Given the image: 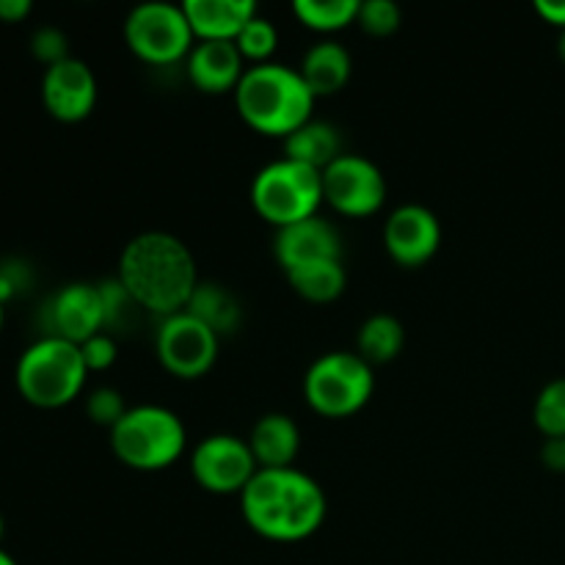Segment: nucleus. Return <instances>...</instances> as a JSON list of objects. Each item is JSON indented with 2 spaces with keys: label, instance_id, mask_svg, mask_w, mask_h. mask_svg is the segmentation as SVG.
<instances>
[{
  "label": "nucleus",
  "instance_id": "nucleus-1",
  "mask_svg": "<svg viewBox=\"0 0 565 565\" xmlns=\"http://www.w3.org/2000/svg\"><path fill=\"white\" fill-rule=\"evenodd\" d=\"M116 279L138 309L171 318L191 301L199 270L191 248L180 237L169 232H141L121 248Z\"/></svg>",
  "mask_w": 565,
  "mask_h": 565
},
{
  "label": "nucleus",
  "instance_id": "nucleus-5",
  "mask_svg": "<svg viewBox=\"0 0 565 565\" xmlns=\"http://www.w3.org/2000/svg\"><path fill=\"white\" fill-rule=\"evenodd\" d=\"M185 425L171 408L136 406L110 428V450L138 472L169 469L185 452Z\"/></svg>",
  "mask_w": 565,
  "mask_h": 565
},
{
  "label": "nucleus",
  "instance_id": "nucleus-34",
  "mask_svg": "<svg viewBox=\"0 0 565 565\" xmlns=\"http://www.w3.org/2000/svg\"><path fill=\"white\" fill-rule=\"evenodd\" d=\"M0 565H17V563H14V557L9 555V552L0 550Z\"/></svg>",
  "mask_w": 565,
  "mask_h": 565
},
{
  "label": "nucleus",
  "instance_id": "nucleus-9",
  "mask_svg": "<svg viewBox=\"0 0 565 565\" xmlns=\"http://www.w3.org/2000/svg\"><path fill=\"white\" fill-rule=\"evenodd\" d=\"M218 345L221 337L188 312L160 320L158 337H154L160 364L182 381L207 375L218 359Z\"/></svg>",
  "mask_w": 565,
  "mask_h": 565
},
{
  "label": "nucleus",
  "instance_id": "nucleus-19",
  "mask_svg": "<svg viewBox=\"0 0 565 565\" xmlns=\"http://www.w3.org/2000/svg\"><path fill=\"white\" fill-rule=\"evenodd\" d=\"M298 72H301V77L307 81V86L312 88L315 97H331V94L342 92L345 83L351 81V50H348L345 44L334 42V39L315 42L312 47L303 53Z\"/></svg>",
  "mask_w": 565,
  "mask_h": 565
},
{
  "label": "nucleus",
  "instance_id": "nucleus-18",
  "mask_svg": "<svg viewBox=\"0 0 565 565\" xmlns=\"http://www.w3.org/2000/svg\"><path fill=\"white\" fill-rule=\"evenodd\" d=\"M246 441L259 469H287L301 450V430L287 414H265L254 423Z\"/></svg>",
  "mask_w": 565,
  "mask_h": 565
},
{
  "label": "nucleus",
  "instance_id": "nucleus-14",
  "mask_svg": "<svg viewBox=\"0 0 565 565\" xmlns=\"http://www.w3.org/2000/svg\"><path fill=\"white\" fill-rule=\"evenodd\" d=\"M50 337L83 345L94 334L105 331V301L99 285L72 281L64 285L47 303Z\"/></svg>",
  "mask_w": 565,
  "mask_h": 565
},
{
  "label": "nucleus",
  "instance_id": "nucleus-35",
  "mask_svg": "<svg viewBox=\"0 0 565 565\" xmlns=\"http://www.w3.org/2000/svg\"><path fill=\"white\" fill-rule=\"evenodd\" d=\"M557 53H561V58L565 61V31H561V39H557Z\"/></svg>",
  "mask_w": 565,
  "mask_h": 565
},
{
  "label": "nucleus",
  "instance_id": "nucleus-4",
  "mask_svg": "<svg viewBox=\"0 0 565 565\" xmlns=\"http://www.w3.org/2000/svg\"><path fill=\"white\" fill-rule=\"evenodd\" d=\"M86 375L81 345L50 334L28 345L14 370L17 390L36 408L70 406L86 386Z\"/></svg>",
  "mask_w": 565,
  "mask_h": 565
},
{
  "label": "nucleus",
  "instance_id": "nucleus-6",
  "mask_svg": "<svg viewBox=\"0 0 565 565\" xmlns=\"http://www.w3.org/2000/svg\"><path fill=\"white\" fill-rule=\"evenodd\" d=\"M252 204L276 230L312 218L323 204V171L290 158L274 160L254 177Z\"/></svg>",
  "mask_w": 565,
  "mask_h": 565
},
{
  "label": "nucleus",
  "instance_id": "nucleus-7",
  "mask_svg": "<svg viewBox=\"0 0 565 565\" xmlns=\"http://www.w3.org/2000/svg\"><path fill=\"white\" fill-rule=\"evenodd\" d=\"M375 390L373 367L359 353L331 351L303 375V397L320 417L342 419L362 412Z\"/></svg>",
  "mask_w": 565,
  "mask_h": 565
},
{
  "label": "nucleus",
  "instance_id": "nucleus-12",
  "mask_svg": "<svg viewBox=\"0 0 565 565\" xmlns=\"http://www.w3.org/2000/svg\"><path fill=\"white\" fill-rule=\"evenodd\" d=\"M42 103L53 119L64 125L83 121L97 105V77L81 58H64L42 75Z\"/></svg>",
  "mask_w": 565,
  "mask_h": 565
},
{
  "label": "nucleus",
  "instance_id": "nucleus-30",
  "mask_svg": "<svg viewBox=\"0 0 565 565\" xmlns=\"http://www.w3.org/2000/svg\"><path fill=\"white\" fill-rule=\"evenodd\" d=\"M81 353L88 373H103V370L114 367L116 356H119V348H116V340L108 334V331H99V334H94L92 340L83 342Z\"/></svg>",
  "mask_w": 565,
  "mask_h": 565
},
{
  "label": "nucleus",
  "instance_id": "nucleus-22",
  "mask_svg": "<svg viewBox=\"0 0 565 565\" xmlns=\"http://www.w3.org/2000/svg\"><path fill=\"white\" fill-rule=\"evenodd\" d=\"M292 290L312 303H331L345 292L348 270L342 259H323V263L303 265V268L285 274Z\"/></svg>",
  "mask_w": 565,
  "mask_h": 565
},
{
  "label": "nucleus",
  "instance_id": "nucleus-3",
  "mask_svg": "<svg viewBox=\"0 0 565 565\" xmlns=\"http://www.w3.org/2000/svg\"><path fill=\"white\" fill-rule=\"evenodd\" d=\"M315 103L318 97L301 72L276 61L246 66L235 88L237 114L263 136L287 138L296 132L298 127L312 121Z\"/></svg>",
  "mask_w": 565,
  "mask_h": 565
},
{
  "label": "nucleus",
  "instance_id": "nucleus-20",
  "mask_svg": "<svg viewBox=\"0 0 565 565\" xmlns=\"http://www.w3.org/2000/svg\"><path fill=\"white\" fill-rule=\"evenodd\" d=\"M342 154L340 130L329 121H307L296 132L285 138V158L296 163L312 166V169L326 171Z\"/></svg>",
  "mask_w": 565,
  "mask_h": 565
},
{
  "label": "nucleus",
  "instance_id": "nucleus-24",
  "mask_svg": "<svg viewBox=\"0 0 565 565\" xmlns=\"http://www.w3.org/2000/svg\"><path fill=\"white\" fill-rule=\"evenodd\" d=\"M292 14L318 33H334L356 22L359 0H296Z\"/></svg>",
  "mask_w": 565,
  "mask_h": 565
},
{
  "label": "nucleus",
  "instance_id": "nucleus-29",
  "mask_svg": "<svg viewBox=\"0 0 565 565\" xmlns=\"http://www.w3.org/2000/svg\"><path fill=\"white\" fill-rule=\"evenodd\" d=\"M31 53H33V58L42 61L44 70H47V66H53V64H58V61L70 58L64 31H58V28H50V25L33 31Z\"/></svg>",
  "mask_w": 565,
  "mask_h": 565
},
{
  "label": "nucleus",
  "instance_id": "nucleus-27",
  "mask_svg": "<svg viewBox=\"0 0 565 565\" xmlns=\"http://www.w3.org/2000/svg\"><path fill=\"white\" fill-rule=\"evenodd\" d=\"M401 6L392 0H364L359 3V28L370 36H392L401 28Z\"/></svg>",
  "mask_w": 565,
  "mask_h": 565
},
{
  "label": "nucleus",
  "instance_id": "nucleus-15",
  "mask_svg": "<svg viewBox=\"0 0 565 565\" xmlns=\"http://www.w3.org/2000/svg\"><path fill=\"white\" fill-rule=\"evenodd\" d=\"M274 254L281 270L290 274V270L323 263V259H342V237L334 224L312 215V218L298 221L285 230H276Z\"/></svg>",
  "mask_w": 565,
  "mask_h": 565
},
{
  "label": "nucleus",
  "instance_id": "nucleus-16",
  "mask_svg": "<svg viewBox=\"0 0 565 565\" xmlns=\"http://www.w3.org/2000/svg\"><path fill=\"white\" fill-rule=\"evenodd\" d=\"M188 77L204 94L235 92L246 72V58L235 42L226 39H202L188 53Z\"/></svg>",
  "mask_w": 565,
  "mask_h": 565
},
{
  "label": "nucleus",
  "instance_id": "nucleus-13",
  "mask_svg": "<svg viewBox=\"0 0 565 565\" xmlns=\"http://www.w3.org/2000/svg\"><path fill=\"white\" fill-rule=\"evenodd\" d=\"M441 246V224L423 204H401L384 224V248L403 268H419Z\"/></svg>",
  "mask_w": 565,
  "mask_h": 565
},
{
  "label": "nucleus",
  "instance_id": "nucleus-31",
  "mask_svg": "<svg viewBox=\"0 0 565 565\" xmlns=\"http://www.w3.org/2000/svg\"><path fill=\"white\" fill-rule=\"evenodd\" d=\"M535 11L541 14V20L565 31V0H539Z\"/></svg>",
  "mask_w": 565,
  "mask_h": 565
},
{
  "label": "nucleus",
  "instance_id": "nucleus-33",
  "mask_svg": "<svg viewBox=\"0 0 565 565\" xmlns=\"http://www.w3.org/2000/svg\"><path fill=\"white\" fill-rule=\"evenodd\" d=\"M544 463L555 472H565V439H546Z\"/></svg>",
  "mask_w": 565,
  "mask_h": 565
},
{
  "label": "nucleus",
  "instance_id": "nucleus-10",
  "mask_svg": "<svg viewBox=\"0 0 565 565\" xmlns=\"http://www.w3.org/2000/svg\"><path fill=\"white\" fill-rule=\"evenodd\" d=\"M323 202L348 218H367L386 202V180L364 154L342 152L323 171Z\"/></svg>",
  "mask_w": 565,
  "mask_h": 565
},
{
  "label": "nucleus",
  "instance_id": "nucleus-11",
  "mask_svg": "<svg viewBox=\"0 0 565 565\" xmlns=\"http://www.w3.org/2000/svg\"><path fill=\"white\" fill-rule=\"evenodd\" d=\"M191 472L204 491L226 497L243 494L259 467L248 441L232 434H215L196 445L191 456Z\"/></svg>",
  "mask_w": 565,
  "mask_h": 565
},
{
  "label": "nucleus",
  "instance_id": "nucleus-32",
  "mask_svg": "<svg viewBox=\"0 0 565 565\" xmlns=\"http://www.w3.org/2000/svg\"><path fill=\"white\" fill-rule=\"evenodd\" d=\"M31 11V0H0V22H22Z\"/></svg>",
  "mask_w": 565,
  "mask_h": 565
},
{
  "label": "nucleus",
  "instance_id": "nucleus-8",
  "mask_svg": "<svg viewBox=\"0 0 565 565\" xmlns=\"http://www.w3.org/2000/svg\"><path fill=\"white\" fill-rule=\"evenodd\" d=\"M193 31L182 6L152 0L127 14L125 42L147 64H174L193 50Z\"/></svg>",
  "mask_w": 565,
  "mask_h": 565
},
{
  "label": "nucleus",
  "instance_id": "nucleus-37",
  "mask_svg": "<svg viewBox=\"0 0 565 565\" xmlns=\"http://www.w3.org/2000/svg\"><path fill=\"white\" fill-rule=\"evenodd\" d=\"M0 539H3V516H0Z\"/></svg>",
  "mask_w": 565,
  "mask_h": 565
},
{
  "label": "nucleus",
  "instance_id": "nucleus-25",
  "mask_svg": "<svg viewBox=\"0 0 565 565\" xmlns=\"http://www.w3.org/2000/svg\"><path fill=\"white\" fill-rule=\"evenodd\" d=\"M535 425L546 439H565V379H555L539 392Z\"/></svg>",
  "mask_w": 565,
  "mask_h": 565
},
{
  "label": "nucleus",
  "instance_id": "nucleus-2",
  "mask_svg": "<svg viewBox=\"0 0 565 565\" xmlns=\"http://www.w3.org/2000/svg\"><path fill=\"white\" fill-rule=\"evenodd\" d=\"M326 511V491L296 467L259 469L241 494V513L248 527L276 544H296L315 535Z\"/></svg>",
  "mask_w": 565,
  "mask_h": 565
},
{
  "label": "nucleus",
  "instance_id": "nucleus-28",
  "mask_svg": "<svg viewBox=\"0 0 565 565\" xmlns=\"http://www.w3.org/2000/svg\"><path fill=\"white\" fill-rule=\"evenodd\" d=\"M86 414L92 417L94 425H103V428L110 430L127 414L125 397H121V392L110 390V386H99L88 395Z\"/></svg>",
  "mask_w": 565,
  "mask_h": 565
},
{
  "label": "nucleus",
  "instance_id": "nucleus-17",
  "mask_svg": "<svg viewBox=\"0 0 565 565\" xmlns=\"http://www.w3.org/2000/svg\"><path fill=\"white\" fill-rule=\"evenodd\" d=\"M196 42L202 39H226L235 42L254 14H259L254 0H185L182 3Z\"/></svg>",
  "mask_w": 565,
  "mask_h": 565
},
{
  "label": "nucleus",
  "instance_id": "nucleus-26",
  "mask_svg": "<svg viewBox=\"0 0 565 565\" xmlns=\"http://www.w3.org/2000/svg\"><path fill=\"white\" fill-rule=\"evenodd\" d=\"M235 44L246 61H254V64H268L276 44H279V31H276V25L268 20V17L254 14L252 20H248V25L241 31V36L235 39Z\"/></svg>",
  "mask_w": 565,
  "mask_h": 565
},
{
  "label": "nucleus",
  "instance_id": "nucleus-36",
  "mask_svg": "<svg viewBox=\"0 0 565 565\" xmlns=\"http://www.w3.org/2000/svg\"><path fill=\"white\" fill-rule=\"evenodd\" d=\"M0 331H3V301H0Z\"/></svg>",
  "mask_w": 565,
  "mask_h": 565
},
{
  "label": "nucleus",
  "instance_id": "nucleus-23",
  "mask_svg": "<svg viewBox=\"0 0 565 565\" xmlns=\"http://www.w3.org/2000/svg\"><path fill=\"white\" fill-rule=\"evenodd\" d=\"M403 342H406V331L395 315H373L362 323L356 337L359 356L375 367V364H390L392 359L401 356Z\"/></svg>",
  "mask_w": 565,
  "mask_h": 565
},
{
  "label": "nucleus",
  "instance_id": "nucleus-21",
  "mask_svg": "<svg viewBox=\"0 0 565 565\" xmlns=\"http://www.w3.org/2000/svg\"><path fill=\"white\" fill-rule=\"evenodd\" d=\"M182 312L202 320V323L207 326L210 331H215L218 337L237 331V326H241L243 320L241 301H237L226 287L215 285V281H199L191 301H188V307L182 309Z\"/></svg>",
  "mask_w": 565,
  "mask_h": 565
}]
</instances>
